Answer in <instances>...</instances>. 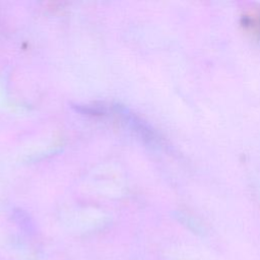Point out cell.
Returning <instances> with one entry per match:
<instances>
[{"mask_svg": "<svg viewBox=\"0 0 260 260\" xmlns=\"http://www.w3.org/2000/svg\"><path fill=\"white\" fill-rule=\"evenodd\" d=\"M242 25L246 30L260 38V9H254L244 14Z\"/></svg>", "mask_w": 260, "mask_h": 260, "instance_id": "1", "label": "cell"}]
</instances>
